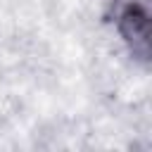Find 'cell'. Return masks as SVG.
Wrapping results in <instances>:
<instances>
[{
	"label": "cell",
	"mask_w": 152,
	"mask_h": 152,
	"mask_svg": "<svg viewBox=\"0 0 152 152\" xmlns=\"http://www.w3.org/2000/svg\"><path fill=\"white\" fill-rule=\"evenodd\" d=\"M109 17L114 31L133 55V59L150 62V0H109Z\"/></svg>",
	"instance_id": "1"
}]
</instances>
